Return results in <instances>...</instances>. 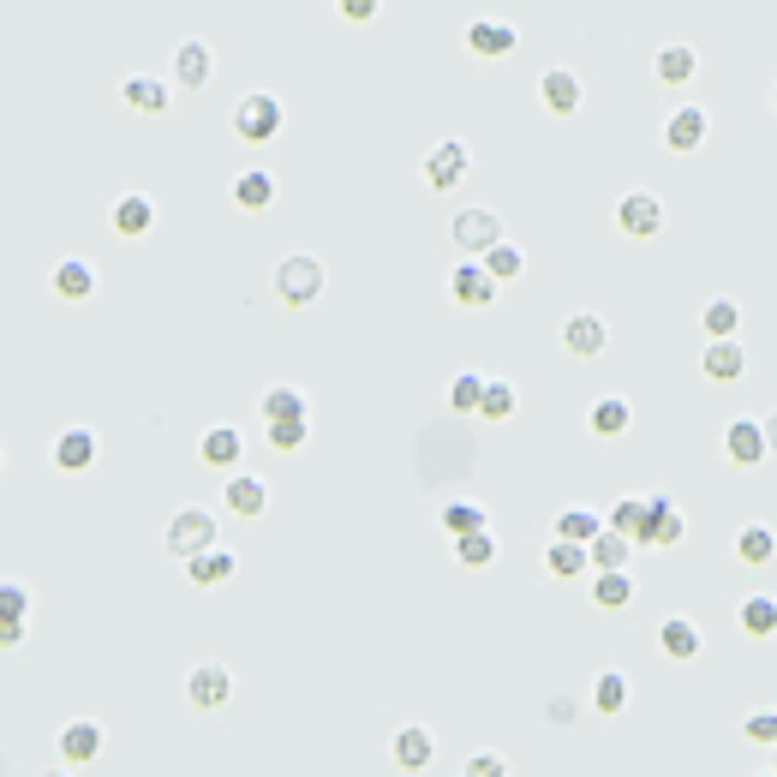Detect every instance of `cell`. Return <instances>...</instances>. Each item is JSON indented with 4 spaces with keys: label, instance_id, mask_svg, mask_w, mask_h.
<instances>
[{
    "label": "cell",
    "instance_id": "cell-39",
    "mask_svg": "<svg viewBox=\"0 0 777 777\" xmlns=\"http://www.w3.org/2000/svg\"><path fill=\"white\" fill-rule=\"evenodd\" d=\"M610 526H616V533H628L634 545H647V496H622V503L610 508Z\"/></svg>",
    "mask_w": 777,
    "mask_h": 777
},
{
    "label": "cell",
    "instance_id": "cell-20",
    "mask_svg": "<svg viewBox=\"0 0 777 777\" xmlns=\"http://www.w3.org/2000/svg\"><path fill=\"white\" fill-rule=\"evenodd\" d=\"M108 222H114V233H120V240H144V233L156 228V203L144 198V192H126L120 203H114Z\"/></svg>",
    "mask_w": 777,
    "mask_h": 777
},
{
    "label": "cell",
    "instance_id": "cell-19",
    "mask_svg": "<svg viewBox=\"0 0 777 777\" xmlns=\"http://www.w3.org/2000/svg\"><path fill=\"white\" fill-rule=\"evenodd\" d=\"M49 287H54V300L78 305V300H91V293H96V270H91L84 258H66V263H54Z\"/></svg>",
    "mask_w": 777,
    "mask_h": 777
},
{
    "label": "cell",
    "instance_id": "cell-44",
    "mask_svg": "<svg viewBox=\"0 0 777 777\" xmlns=\"http://www.w3.org/2000/svg\"><path fill=\"white\" fill-rule=\"evenodd\" d=\"M479 395H485V377H479V371H461V377L449 384V407H454V413H479Z\"/></svg>",
    "mask_w": 777,
    "mask_h": 777
},
{
    "label": "cell",
    "instance_id": "cell-48",
    "mask_svg": "<svg viewBox=\"0 0 777 777\" xmlns=\"http://www.w3.org/2000/svg\"><path fill=\"white\" fill-rule=\"evenodd\" d=\"M335 12H342L347 24H371L377 12H384V0H335Z\"/></svg>",
    "mask_w": 777,
    "mask_h": 777
},
{
    "label": "cell",
    "instance_id": "cell-52",
    "mask_svg": "<svg viewBox=\"0 0 777 777\" xmlns=\"http://www.w3.org/2000/svg\"><path fill=\"white\" fill-rule=\"evenodd\" d=\"M771 108H777V84H771Z\"/></svg>",
    "mask_w": 777,
    "mask_h": 777
},
{
    "label": "cell",
    "instance_id": "cell-34",
    "mask_svg": "<svg viewBox=\"0 0 777 777\" xmlns=\"http://www.w3.org/2000/svg\"><path fill=\"white\" fill-rule=\"evenodd\" d=\"M545 568H550L556 580H580L586 568H592V556H586V545H575V538H550Z\"/></svg>",
    "mask_w": 777,
    "mask_h": 777
},
{
    "label": "cell",
    "instance_id": "cell-18",
    "mask_svg": "<svg viewBox=\"0 0 777 777\" xmlns=\"http://www.w3.org/2000/svg\"><path fill=\"white\" fill-rule=\"evenodd\" d=\"M210 72H216V54H210V42H180V49H174V78L186 84V91H203V84H210Z\"/></svg>",
    "mask_w": 777,
    "mask_h": 777
},
{
    "label": "cell",
    "instance_id": "cell-11",
    "mask_svg": "<svg viewBox=\"0 0 777 777\" xmlns=\"http://www.w3.org/2000/svg\"><path fill=\"white\" fill-rule=\"evenodd\" d=\"M198 454H203V466H216V473H233L240 454H245V431H240V424H210Z\"/></svg>",
    "mask_w": 777,
    "mask_h": 777
},
{
    "label": "cell",
    "instance_id": "cell-13",
    "mask_svg": "<svg viewBox=\"0 0 777 777\" xmlns=\"http://www.w3.org/2000/svg\"><path fill=\"white\" fill-rule=\"evenodd\" d=\"M682 533H687L682 508L670 503V496H647V545L652 550H670V545H682Z\"/></svg>",
    "mask_w": 777,
    "mask_h": 777
},
{
    "label": "cell",
    "instance_id": "cell-1",
    "mask_svg": "<svg viewBox=\"0 0 777 777\" xmlns=\"http://www.w3.org/2000/svg\"><path fill=\"white\" fill-rule=\"evenodd\" d=\"M449 240H454V252L461 258H485L496 240H503V216L496 210H454V222H449Z\"/></svg>",
    "mask_w": 777,
    "mask_h": 777
},
{
    "label": "cell",
    "instance_id": "cell-22",
    "mask_svg": "<svg viewBox=\"0 0 777 777\" xmlns=\"http://www.w3.org/2000/svg\"><path fill=\"white\" fill-rule=\"evenodd\" d=\"M538 102H545L550 114H575L580 108V78L568 66H550L545 78H538Z\"/></svg>",
    "mask_w": 777,
    "mask_h": 777
},
{
    "label": "cell",
    "instance_id": "cell-35",
    "mask_svg": "<svg viewBox=\"0 0 777 777\" xmlns=\"http://www.w3.org/2000/svg\"><path fill=\"white\" fill-rule=\"evenodd\" d=\"M233 203H240V210H270V203H275V174L245 168L240 180H233Z\"/></svg>",
    "mask_w": 777,
    "mask_h": 777
},
{
    "label": "cell",
    "instance_id": "cell-26",
    "mask_svg": "<svg viewBox=\"0 0 777 777\" xmlns=\"http://www.w3.org/2000/svg\"><path fill=\"white\" fill-rule=\"evenodd\" d=\"M736 622H742V634H747V640H771V634H777V598H771V592L742 598Z\"/></svg>",
    "mask_w": 777,
    "mask_h": 777
},
{
    "label": "cell",
    "instance_id": "cell-24",
    "mask_svg": "<svg viewBox=\"0 0 777 777\" xmlns=\"http://www.w3.org/2000/svg\"><path fill=\"white\" fill-rule=\"evenodd\" d=\"M658 647H664V658H676V664H687V658H700V622H687V616H670L664 628H658Z\"/></svg>",
    "mask_w": 777,
    "mask_h": 777
},
{
    "label": "cell",
    "instance_id": "cell-10",
    "mask_svg": "<svg viewBox=\"0 0 777 777\" xmlns=\"http://www.w3.org/2000/svg\"><path fill=\"white\" fill-rule=\"evenodd\" d=\"M424 180H431V192H454V186L466 180V144L461 138H443L431 156H424Z\"/></svg>",
    "mask_w": 777,
    "mask_h": 777
},
{
    "label": "cell",
    "instance_id": "cell-38",
    "mask_svg": "<svg viewBox=\"0 0 777 777\" xmlns=\"http://www.w3.org/2000/svg\"><path fill=\"white\" fill-rule=\"evenodd\" d=\"M605 515H592V508H563L556 515V538H575V545H592L598 533H605Z\"/></svg>",
    "mask_w": 777,
    "mask_h": 777
},
{
    "label": "cell",
    "instance_id": "cell-36",
    "mask_svg": "<svg viewBox=\"0 0 777 777\" xmlns=\"http://www.w3.org/2000/svg\"><path fill=\"white\" fill-rule=\"evenodd\" d=\"M186 568H192V586H222V580H228V575H233V568H240V563H233V550L210 545V550H198V556H192V563H186Z\"/></svg>",
    "mask_w": 777,
    "mask_h": 777
},
{
    "label": "cell",
    "instance_id": "cell-25",
    "mask_svg": "<svg viewBox=\"0 0 777 777\" xmlns=\"http://www.w3.org/2000/svg\"><path fill=\"white\" fill-rule=\"evenodd\" d=\"M120 96H126V108L132 114H168V84L162 78H144V72H132V78L120 84Z\"/></svg>",
    "mask_w": 777,
    "mask_h": 777
},
{
    "label": "cell",
    "instance_id": "cell-17",
    "mask_svg": "<svg viewBox=\"0 0 777 777\" xmlns=\"http://www.w3.org/2000/svg\"><path fill=\"white\" fill-rule=\"evenodd\" d=\"M49 461L61 466V473H84V466L96 461V431H84V424L61 431V437H54V449H49Z\"/></svg>",
    "mask_w": 777,
    "mask_h": 777
},
{
    "label": "cell",
    "instance_id": "cell-6",
    "mask_svg": "<svg viewBox=\"0 0 777 777\" xmlns=\"http://www.w3.org/2000/svg\"><path fill=\"white\" fill-rule=\"evenodd\" d=\"M449 293H454V305H466V312H485V305H496L503 282H496V275H491L479 258H466L461 270L449 275Z\"/></svg>",
    "mask_w": 777,
    "mask_h": 777
},
{
    "label": "cell",
    "instance_id": "cell-31",
    "mask_svg": "<svg viewBox=\"0 0 777 777\" xmlns=\"http://www.w3.org/2000/svg\"><path fill=\"white\" fill-rule=\"evenodd\" d=\"M586 556H592V575H598V568H628V563H634V538L616 533V526H605V533L586 545Z\"/></svg>",
    "mask_w": 777,
    "mask_h": 777
},
{
    "label": "cell",
    "instance_id": "cell-29",
    "mask_svg": "<svg viewBox=\"0 0 777 777\" xmlns=\"http://www.w3.org/2000/svg\"><path fill=\"white\" fill-rule=\"evenodd\" d=\"M628 424H634V407H628L622 395H605V401H592V413H586V431L592 437H622Z\"/></svg>",
    "mask_w": 777,
    "mask_h": 777
},
{
    "label": "cell",
    "instance_id": "cell-27",
    "mask_svg": "<svg viewBox=\"0 0 777 777\" xmlns=\"http://www.w3.org/2000/svg\"><path fill=\"white\" fill-rule=\"evenodd\" d=\"M592 605L598 610H628V605H634V575H628V568H598Z\"/></svg>",
    "mask_w": 777,
    "mask_h": 777
},
{
    "label": "cell",
    "instance_id": "cell-5",
    "mask_svg": "<svg viewBox=\"0 0 777 777\" xmlns=\"http://www.w3.org/2000/svg\"><path fill=\"white\" fill-rule=\"evenodd\" d=\"M771 454V443H766V419H729L724 424V461L729 466H759Z\"/></svg>",
    "mask_w": 777,
    "mask_h": 777
},
{
    "label": "cell",
    "instance_id": "cell-45",
    "mask_svg": "<svg viewBox=\"0 0 777 777\" xmlns=\"http://www.w3.org/2000/svg\"><path fill=\"white\" fill-rule=\"evenodd\" d=\"M742 329V305L736 300H712L706 305V335H736Z\"/></svg>",
    "mask_w": 777,
    "mask_h": 777
},
{
    "label": "cell",
    "instance_id": "cell-33",
    "mask_svg": "<svg viewBox=\"0 0 777 777\" xmlns=\"http://www.w3.org/2000/svg\"><path fill=\"white\" fill-rule=\"evenodd\" d=\"M515 407H521V395L508 377H485V395H479V419L485 424H503V419H515Z\"/></svg>",
    "mask_w": 777,
    "mask_h": 777
},
{
    "label": "cell",
    "instance_id": "cell-40",
    "mask_svg": "<svg viewBox=\"0 0 777 777\" xmlns=\"http://www.w3.org/2000/svg\"><path fill=\"white\" fill-rule=\"evenodd\" d=\"M305 413H312V407H305V395L300 389H293V384H275L270 395H263V419H305Z\"/></svg>",
    "mask_w": 777,
    "mask_h": 777
},
{
    "label": "cell",
    "instance_id": "cell-4",
    "mask_svg": "<svg viewBox=\"0 0 777 777\" xmlns=\"http://www.w3.org/2000/svg\"><path fill=\"white\" fill-rule=\"evenodd\" d=\"M216 545V515L203 503H192V508H180V515L168 521V550L174 556H186V563H192L198 550H210Z\"/></svg>",
    "mask_w": 777,
    "mask_h": 777
},
{
    "label": "cell",
    "instance_id": "cell-53",
    "mask_svg": "<svg viewBox=\"0 0 777 777\" xmlns=\"http://www.w3.org/2000/svg\"><path fill=\"white\" fill-rule=\"evenodd\" d=\"M771 759H777V747H771Z\"/></svg>",
    "mask_w": 777,
    "mask_h": 777
},
{
    "label": "cell",
    "instance_id": "cell-16",
    "mask_svg": "<svg viewBox=\"0 0 777 777\" xmlns=\"http://www.w3.org/2000/svg\"><path fill=\"white\" fill-rule=\"evenodd\" d=\"M605 342H610V329H605V317H592V312H575L563 324V347L575 359H592V354H605Z\"/></svg>",
    "mask_w": 777,
    "mask_h": 777
},
{
    "label": "cell",
    "instance_id": "cell-2",
    "mask_svg": "<svg viewBox=\"0 0 777 777\" xmlns=\"http://www.w3.org/2000/svg\"><path fill=\"white\" fill-rule=\"evenodd\" d=\"M233 132H240L245 144H270L275 132H282V96L270 91H252L233 102Z\"/></svg>",
    "mask_w": 777,
    "mask_h": 777
},
{
    "label": "cell",
    "instance_id": "cell-51",
    "mask_svg": "<svg viewBox=\"0 0 777 777\" xmlns=\"http://www.w3.org/2000/svg\"><path fill=\"white\" fill-rule=\"evenodd\" d=\"M766 443H771V449H777V413H771V419H766Z\"/></svg>",
    "mask_w": 777,
    "mask_h": 777
},
{
    "label": "cell",
    "instance_id": "cell-21",
    "mask_svg": "<svg viewBox=\"0 0 777 777\" xmlns=\"http://www.w3.org/2000/svg\"><path fill=\"white\" fill-rule=\"evenodd\" d=\"M466 49H473L479 61H503V54H515V24H503V19H479L473 31H466Z\"/></svg>",
    "mask_w": 777,
    "mask_h": 777
},
{
    "label": "cell",
    "instance_id": "cell-15",
    "mask_svg": "<svg viewBox=\"0 0 777 777\" xmlns=\"http://www.w3.org/2000/svg\"><path fill=\"white\" fill-rule=\"evenodd\" d=\"M700 144H706V108H694V102H687V108H676L664 120V150L687 156V150H700Z\"/></svg>",
    "mask_w": 777,
    "mask_h": 777
},
{
    "label": "cell",
    "instance_id": "cell-14",
    "mask_svg": "<svg viewBox=\"0 0 777 777\" xmlns=\"http://www.w3.org/2000/svg\"><path fill=\"white\" fill-rule=\"evenodd\" d=\"M102 754V724L96 717H72L61 729V766H91Z\"/></svg>",
    "mask_w": 777,
    "mask_h": 777
},
{
    "label": "cell",
    "instance_id": "cell-46",
    "mask_svg": "<svg viewBox=\"0 0 777 777\" xmlns=\"http://www.w3.org/2000/svg\"><path fill=\"white\" fill-rule=\"evenodd\" d=\"M747 742H759V747H777V706H759V712H747Z\"/></svg>",
    "mask_w": 777,
    "mask_h": 777
},
{
    "label": "cell",
    "instance_id": "cell-41",
    "mask_svg": "<svg viewBox=\"0 0 777 777\" xmlns=\"http://www.w3.org/2000/svg\"><path fill=\"white\" fill-rule=\"evenodd\" d=\"M592 706L605 712V717H616L628 706V676L622 670H605V676H598V687H592Z\"/></svg>",
    "mask_w": 777,
    "mask_h": 777
},
{
    "label": "cell",
    "instance_id": "cell-28",
    "mask_svg": "<svg viewBox=\"0 0 777 777\" xmlns=\"http://www.w3.org/2000/svg\"><path fill=\"white\" fill-rule=\"evenodd\" d=\"M431 754H437L431 729L407 724L401 736H395V771H424V766H431Z\"/></svg>",
    "mask_w": 777,
    "mask_h": 777
},
{
    "label": "cell",
    "instance_id": "cell-37",
    "mask_svg": "<svg viewBox=\"0 0 777 777\" xmlns=\"http://www.w3.org/2000/svg\"><path fill=\"white\" fill-rule=\"evenodd\" d=\"M454 563H461V568H491L496 563V533H491V526L454 538Z\"/></svg>",
    "mask_w": 777,
    "mask_h": 777
},
{
    "label": "cell",
    "instance_id": "cell-7",
    "mask_svg": "<svg viewBox=\"0 0 777 777\" xmlns=\"http://www.w3.org/2000/svg\"><path fill=\"white\" fill-rule=\"evenodd\" d=\"M228 694H233V670H228V664H216V658L192 664V676H186V700H192L198 712L228 706Z\"/></svg>",
    "mask_w": 777,
    "mask_h": 777
},
{
    "label": "cell",
    "instance_id": "cell-49",
    "mask_svg": "<svg viewBox=\"0 0 777 777\" xmlns=\"http://www.w3.org/2000/svg\"><path fill=\"white\" fill-rule=\"evenodd\" d=\"M461 771H466V777H503V771H508V759H503V754H473Z\"/></svg>",
    "mask_w": 777,
    "mask_h": 777
},
{
    "label": "cell",
    "instance_id": "cell-9",
    "mask_svg": "<svg viewBox=\"0 0 777 777\" xmlns=\"http://www.w3.org/2000/svg\"><path fill=\"white\" fill-rule=\"evenodd\" d=\"M616 228H622L628 240H652V233L664 228V203H658V192H628L622 203H616Z\"/></svg>",
    "mask_w": 777,
    "mask_h": 777
},
{
    "label": "cell",
    "instance_id": "cell-12",
    "mask_svg": "<svg viewBox=\"0 0 777 777\" xmlns=\"http://www.w3.org/2000/svg\"><path fill=\"white\" fill-rule=\"evenodd\" d=\"M700 371H706L712 384H736V377L747 371V354H742L736 335H712L706 354H700Z\"/></svg>",
    "mask_w": 777,
    "mask_h": 777
},
{
    "label": "cell",
    "instance_id": "cell-23",
    "mask_svg": "<svg viewBox=\"0 0 777 777\" xmlns=\"http://www.w3.org/2000/svg\"><path fill=\"white\" fill-rule=\"evenodd\" d=\"M652 72H658V84H670V91H682V84H687V78H694V72H700V54L687 49V42H670V49H658Z\"/></svg>",
    "mask_w": 777,
    "mask_h": 777
},
{
    "label": "cell",
    "instance_id": "cell-32",
    "mask_svg": "<svg viewBox=\"0 0 777 777\" xmlns=\"http://www.w3.org/2000/svg\"><path fill=\"white\" fill-rule=\"evenodd\" d=\"M736 556H742L747 568H766V563H777V526H766V521L742 526V538H736Z\"/></svg>",
    "mask_w": 777,
    "mask_h": 777
},
{
    "label": "cell",
    "instance_id": "cell-50",
    "mask_svg": "<svg viewBox=\"0 0 777 777\" xmlns=\"http://www.w3.org/2000/svg\"><path fill=\"white\" fill-rule=\"evenodd\" d=\"M575 712H580L575 694H556V700H550V717H556V724H575Z\"/></svg>",
    "mask_w": 777,
    "mask_h": 777
},
{
    "label": "cell",
    "instance_id": "cell-30",
    "mask_svg": "<svg viewBox=\"0 0 777 777\" xmlns=\"http://www.w3.org/2000/svg\"><path fill=\"white\" fill-rule=\"evenodd\" d=\"M228 508H233V515H240V521H258L263 515V508H270V485H263V479L252 473V479H228Z\"/></svg>",
    "mask_w": 777,
    "mask_h": 777
},
{
    "label": "cell",
    "instance_id": "cell-43",
    "mask_svg": "<svg viewBox=\"0 0 777 777\" xmlns=\"http://www.w3.org/2000/svg\"><path fill=\"white\" fill-rule=\"evenodd\" d=\"M479 263H485V270L496 275V282H515V275L526 270V258H521V245H508V240H496V245H491V252H485V258H479Z\"/></svg>",
    "mask_w": 777,
    "mask_h": 777
},
{
    "label": "cell",
    "instance_id": "cell-3",
    "mask_svg": "<svg viewBox=\"0 0 777 777\" xmlns=\"http://www.w3.org/2000/svg\"><path fill=\"white\" fill-rule=\"evenodd\" d=\"M275 293H282V305H312L317 293H324V263H317L312 252L282 258V270H275Z\"/></svg>",
    "mask_w": 777,
    "mask_h": 777
},
{
    "label": "cell",
    "instance_id": "cell-8",
    "mask_svg": "<svg viewBox=\"0 0 777 777\" xmlns=\"http://www.w3.org/2000/svg\"><path fill=\"white\" fill-rule=\"evenodd\" d=\"M31 634V586L0 580V647H24Z\"/></svg>",
    "mask_w": 777,
    "mask_h": 777
},
{
    "label": "cell",
    "instance_id": "cell-47",
    "mask_svg": "<svg viewBox=\"0 0 777 777\" xmlns=\"http://www.w3.org/2000/svg\"><path fill=\"white\" fill-rule=\"evenodd\" d=\"M305 437H312V431H305V419H275V424H270V443L282 449V454H293Z\"/></svg>",
    "mask_w": 777,
    "mask_h": 777
},
{
    "label": "cell",
    "instance_id": "cell-42",
    "mask_svg": "<svg viewBox=\"0 0 777 777\" xmlns=\"http://www.w3.org/2000/svg\"><path fill=\"white\" fill-rule=\"evenodd\" d=\"M479 526H491V515L479 503H443V533L461 538V533H479Z\"/></svg>",
    "mask_w": 777,
    "mask_h": 777
}]
</instances>
